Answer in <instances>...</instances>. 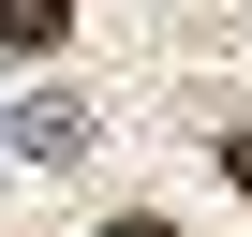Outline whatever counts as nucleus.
Instances as JSON below:
<instances>
[{
    "mask_svg": "<svg viewBox=\"0 0 252 237\" xmlns=\"http://www.w3.org/2000/svg\"><path fill=\"white\" fill-rule=\"evenodd\" d=\"M104 237H178V222H149V207H119V222H104Z\"/></svg>",
    "mask_w": 252,
    "mask_h": 237,
    "instance_id": "20e7f679",
    "label": "nucleus"
},
{
    "mask_svg": "<svg viewBox=\"0 0 252 237\" xmlns=\"http://www.w3.org/2000/svg\"><path fill=\"white\" fill-rule=\"evenodd\" d=\"M222 178H237V193H252V118H237V134H222Z\"/></svg>",
    "mask_w": 252,
    "mask_h": 237,
    "instance_id": "7ed1b4c3",
    "label": "nucleus"
},
{
    "mask_svg": "<svg viewBox=\"0 0 252 237\" xmlns=\"http://www.w3.org/2000/svg\"><path fill=\"white\" fill-rule=\"evenodd\" d=\"M60 30H74V0H0V45H15V59H30V45H60Z\"/></svg>",
    "mask_w": 252,
    "mask_h": 237,
    "instance_id": "f03ea898",
    "label": "nucleus"
},
{
    "mask_svg": "<svg viewBox=\"0 0 252 237\" xmlns=\"http://www.w3.org/2000/svg\"><path fill=\"white\" fill-rule=\"evenodd\" d=\"M74 134H89V104H60V89H45V104H30V118H15V163H30V178H45V163H74Z\"/></svg>",
    "mask_w": 252,
    "mask_h": 237,
    "instance_id": "f257e3e1",
    "label": "nucleus"
}]
</instances>
